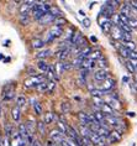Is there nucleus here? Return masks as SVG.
<instances>
[{
  "label": "nucleus",
  "instance_id": "nucleus-1",
  "mask_svg": "<svg viewBox=\"0 0 137 146\" xmlns=\"http://www.w3.org/2000/svg\"><path fill=\"white\" fill-rule=\"evenodd\" d=\"M49 9H51L49 3L36 1V4L34 5V9H32V15H34V17L36 20H40L43 15H46L47 13H49Z\"/></svg>",
  "mask_w": 137,
  "mask_h": 146
},
{
  "label": "nucleus",
  "instance_id": "nucleus-2",
  "mask_svg": "<svg viewBox=\"0 0 137 146\" xmlns=\"http://www.w3.org/2000/svg\"><path fill=\"white\" fill-rule=\"evenodd\" d=\"M45 81H46V78L43 77L42 74H36L25 81V87H27V88H34V87H37L38 84H41V83Z\"/></svg>",
  "mask_w": 137,
  "mask_h": 146
},
{
  "label": "nucleus",
  "instance_id": "nucleus-3",
  "mask_svg": "<svg viewBox=\"0 0 137 146\" xmlns=\"http://www.w3.org/2000/svg\"><path fill=\"white\" fill-rule=\"evenodd\" d=\"M55 88H56V83L52 81H45L36 87V89H37L38 92H48V93L52 92Z\"/></svg>",
  "mask_w": 137,
  "mask_h": 146
},
{
  "label": "nucleus",
  "instance_id": "nucleus-4",
  "mask_svg": "<svg viewBox=\"0 0 137 146\" xmlns=\"http://www.w3.org/2000/svg\"><path fill=\"white\" fill-rule=\"evenodd\" d=\"M115 15V6H113L109 1L104 5V8L101 9V13H100V16L106 17V19H110Z\"/></svg>",
  "mask_w": 137,
  "mask_h": 146
},
{
  "label": "nucleus",
  "instance_id": "nucleus-5",
  "mask_svg": "<svg viewBox=\"0 0 137 146\" xmlns=\"http://www.w3.org/2000/svg\"><path fill=\"white\" fill-rule=\"evenodd\" d=\"M99 25H100V27H101V30L104 32H106V34H109L111 27H113L111 19H106V17H103V16H100V19H99Z\"/></svg>",
  "mask_w": 137,
  "mask_h": 146
},
{
  "label": "nucleus",
  "instance_id": "nucleus-6",
  "mask_svg": "<svg viewBox=\"0 0 137 146\" xmlns=\"http://www.w3.org/2000/svg\"><path fill=\"white\" fill-rule=\"evenodd\" d=\"M25 144H27V142L21 137L20 133H14L11 135V139H10V146H22Z\"/></svg>",
  "mask_w": 137,
  "mask_h": 146
},
{
  "label": "nucleus",
  "instance_id": "nucleus-7",
  "mask_svg": "<svg viewBox=\"0 0 137 146\" xmlns=\"http://www.w3.org/2000/svg\"><path fill=\"white\" fill-rule=\"evenodd\" d=\"M115 87V79H113V78H107L106 81H104L101 84H100V87L98 89H100V90H103V92H110L111 89H113Z\"/></svg>",
  "mask_w": 137,
  "mask_h": 146
},
{
  "label": "nucleus",
  "instance_id": "nucleus-8",
  "mask_svg": "<svg viewBox=\"0 0 137 146\" xmlns=\"http://www.w3.org/2000/svg\"><path fill=\"white\" fill-rule=\"evenodd\" d=\"M14 97H15V89H14V87L6 86L4 88V92H3V99L5 102H9V100H11Z\"/></svg>",
  "mask_w": 137,
  "mask_h": 146
},
{
  "label": "nucleus",
  "instance_id": "nucleus-9",
  "mask_svg": "<svg viewBox=\"0 0 137 146\" xmlns=\"http://www.w3.org/2000/svg\"><path fill=\"white\" fill-rule=\"evenodd\" d=\"M49 139H51V141L58 144V142L64 141V134H62L59 130H52L49 133Z\"/></svg>",
  "mask_w": 137,
  "mask_h": 146
},
{
  "label": "nucleus",
  "instance_id": "nucleus-10",
  "mask_svg": "<svg viewBox=\"0 0 137 146\" xmlns=\"http://www.w3.org/2000/svg\"><path fill=\"white\" fill-rule=\"evenodd\" d=\"M109 78V72L106 71V69H99V71H96L94 73V79L96 82H104L106 81V79Z\"/></svg>",
  "mask_w": 137,
  "mask_h": 146
},
{
  "label": "nucleus",
  "instance_id": "nucleus-11",
  "mask_svg": "<svg viewBox=\"0 0 137 146\" xmlns=\"http://www.w3.org/2000/svg\"><path fill=\"white\" fill-rule=\"evenodd\" d=\"M110 34L113 36L114 40H121L122 38V30L116 25H113V27H111L110 30Z\"/></svg>",
  "mask_w": 137,
  "mask_h": 146
},
{
  "label": "nucleus",
  "instance_id": "nucleus-12",
  "mask_svg": "<svg viewBox=\"0 0 137 146\" xmlns=\"http://www.w3.org/2000/svg\"><path fill=\"white\" fill-rule=\"evenodd\" d=\"M107 105H109L113 110H119V109L121 108L120 102H119V99L116 97H110L109 99H107Z\"/></svg>",
  "mask_w": 137,
  "mask_h": 146
},
{
  "label": "nucleus",
  "instance_id": "nucleus-13",
  "mask_svg": "<svg viewBox=\"0 0 137 146\" xmlns=\"http://www.w3.org/2000/svg\"><path fill=\"white\" fill-rule=\"evenodd\" d=\"M96 66V62L95 61H93V60H89V58H85V60H83L82 61V66H80V68L82 69H92V68H94Z\"/></svg>",
  "mask_w": 137,
  "mask_h": 146
},
{
  "label": "nucleus",
  "instance_id": "nucleus-14",
  "mask_svg": "<svg viewBox=\"0 0 137 146\" xmlns=\"http://www.w3.org/2000/svg\"><path fill=\"white\" fill-rule=\"evenodd\" d=\"M89 140L93 142V145H98V144H100V142H104L105 141V137H101V136H99L96 133H93L92 131V134L89 135Z\"/></svg>",
  "mask_w": 137,
  "mask_h": 146
},
{
  "label": "nucleus",
  "instance_id": "nucleus-15",
  "mask_svg": "<svg viewBox=\"0 0 137 146\" xmlns=\"http://www.w3.org/2000/svg\"><path fill=\"white\" fill-rule=\"evenodd\" d=\"M69 53H70L69 48H62V50L59 48V51L56 53V56H57V58H58L59 61H64V60H67V58H68Z\"/></svg>",
  "mask_w": 137,
  "mask_h": 146
},
{
  "label": "nucleus",
  "instance_id": "nucleus-16",
  "mask_svg": "<svg viewBox=\"0 0 137 146\" xmlns=\"http://www.w3.org/2000/svg\"><path fill=\"white\" fill-rule=\"evenodd\" d=\"M48 32L56 38V37H59V36L63 35V29L61 26H57V25H55V26H52L51 29H49Z\"/></svg>",
  "mask_w": 137,
  "mask_h": 146
},
{
  "label": "nucleus",
  "instance_id": "nucleus-17",
  "mask_svg": "<svg viewBox=\"0 0 137 146\" xmlns=\"http://www.w3.org/2000/svg\"><path fill=\"white\" fill-rule=\"evenodd\" d=\"M120 140H121V134L119 133V131H111L109 137H107V141H109L110 144H115V142H117Z\"/></svg>",
  "mask_w": 137,
  "mask_h": 146
},
{
  "label": "nucleus",
  "instance_id": "nucleus-18",
  "mask_svg": "<svg viewBox=\"0 0 137 146\" xmlns=\"http://www.w3.org/2000/svg\"><path fill=\"white\" fill-rule=\"evenodd\" d=\"M47 77H48V81H58L59 77L57 76V73H56V69L53 66H49L48 67V71H47Z\"/></svg>",
  "mask_w": 137,
  "mask_h": 146
},
{
  "label": "nucleus",
  "instance_id": "nucleus-19",
  "mask_svg": "<svg viewBox=\"0 0 137 146\" xmlns=\"http://www.w3.org/2000/svg\"><path fill=\"white\" fill-rule=\"evenodd\" d=\"M56 20V17L52 15V14H49L47 13L46 15H43L41 19H40V24H42V25H46V24H49V23H52V21H55Z\"/></svg>",
  "mask_w": 137,
  "mask_h": 146
},
{
  "label": "nucleus",
  "instance_id": "nucleus-20",
  "mask_svg": "<svg viewBox=\"0 0 137 146\" xmlns=\"http://www.w3.org/2000/svg\"><path fill=\"white\" fill-rule=\"evenodd\" d=\"M31 45L36 50H40V48H43V46H45V41L41 38H32L31 41Z\"/></svg>",
  "mask_w": 137,
  "mask_h": 146
},
{
  "label": "nucleus",
  "instance_id": "nucleus-21",
  "mask_svg": "<svg viewBox=\"0 0 137 146\" xmlns=\"http://www.w3.org/2000/svg\"><path fill=\"white\" fill-rule=\"evenodd\" d=\"M100 111H101L105 116H114V110L107 104H104L103 107L100 108Z\"/></svg>",
  "mask_w": 137,
  "mask_h": 146
},
{
  "label": "nucleus",
  "instance_id": "nucleus-22",
  "mask_svg": "<svg viewBox=\"0 0 137 146\" xmlns=\"http://www.w3.org/2000/svg\"><path fill=\"white\" fill-rule=\"evenodd\" d=\"M104 121H107L110 125H113V126L120 125V119L116 118V116H105V120H104Z\"/></svg>",
  "mask_w": 137,
  "mask_h": 146
},
{
  "label": "nucleus",
  "instance_id": "nucleus-23",
  "mask_svg": "<svg viewBox=\"0 0 137 146\" xmlns=\"http://www.w3.org/2000/svg\"><path fill=\"white\" fill-rule=\"evenodd\" d=\"M11 115H13V119L15 120V121H19L20 118H21V109L17 107H14L13 110H11Z\"/></svg>",
  "mask_w": 137,
  "mask_h": 146
},
{
  "label": "nucleus",
  "instance_id": "nucleus-24",
  "mask_svg": "<svg viewBox=\"0 0 137 146\" xmlns=\"http://www.w3.org/2000/svg\"><path fill=\"white\" fill-rule=\"evenodd\" d=\"M88 58L89 60H93V61H99V60H101L103 58V54H101V52L100 51H94V52H92L88 56Z\"/></svg>",
  "mask_w": 137,
  "mask_h": 146
},
{
  "label": "nucleus",
  "instance_id": "nucleus-25",
  "mask_svg": "<svg viewBox=\"0 0 137 146\" xmlns=\"http://www.w3.org/2000/svg\"><path fill=\"white\" fill-rule=\"evenodd\" d=\"M48 67H49V64L48 63H46L43 60H40L37 62V68L40 69L41 72H47L48 71Z\"/></svg>",
  "mask_w": 137,
  "mask_h": 146
},
{
  "label": "nucleus",
  "instance_id": "nucleus-26",
  "mask_svg": "<svg viewBox=\"0 0 137 146\" xmlns=\"http://www.w3.org/2000/svg\"><path fill=\"white\" fill-rule=\"evenodd\" d=\"M51 54H52V51H51V50H48V48H46V50L40 51V52L36 54V56H37V58H40V60H42V58H46V57L51 56Z\"/></svg>",
  "mask_w": 137,
  "mask_h": 146
},
{
  "label": "nucleus",
  "instance_id": "nucleus-27",
  "mask_svg": "<svg viewBox=\"0 0 137 146\" xmlns=\"http://www.w3.org/2000/svg\"><path fill=\"white\" fill-rule=\"evenodd\" d=\"M53 120H55V114L51 111L46 113L45 114V119H43V121H45V124H51Z\"/></svg>",
  "mask_w": 137,
  "mask_h": 146
},
{
  "label": "nucleus",
  "instance_id": "nucleus-28",
  "mask_svg": "<svg viewBox=\"0 0 137 146\" xmlns=\"http://www.w3.org/2000/svg\"><path fill=\"white\" fill-rule=\"evenodd\" d=\"M80 134L83 137H89V135L92 134V130L89 129V126H83L80 125Z\"/></svg>",
  "mask_w": 137,
  "mask_h": 146
},
{
  "label": "nucleus",
  "instance_id": "nucleus-29",
  "mask_svg": "<svg viewBox=\"0 0 137 146\" xmlns=\"http://www.w3.org/2000/svg\"><path fill=\"white\" fill-rule=\"evenodd\" d=\"M122 46L125 47V48H127L128 51H135L136 50V45H135V42H132V41H127V42H122Z\"/></svg>",
  "mask_w": 137,
  "mask_h": 146
},
{
  "label": "nucleus",
  "instance_id": "nucleus-30",
  "mask_svg": "<svg viewBox=\"0 0 137 146\" xmlns=\"http://www.w3.org/2000/svg\"><path fill=\"white\" fill-rule=\"evenodd\" d=\"M49 14H52V15L55 16L56 19H57V17H61V16H62V13H61L59 9L56 8V6H51V9H49Z\"/></svg>",
  "mask_w": 137,
  "mask_h": 146
},
{
  "label": "nucleus",
  "instance_id": "nucleus-31",
  "mask_svg": "<svg viewBox=\"0 0 137 146\" xmlns=\"http://www.w3.org/2000/svg\"><path fill=\"white\" fill-rule=\"evenodd\" d=\"M93 116H94V119H95V120H96V121H98L99 124H101V123L104 121V120H105V115H104L101 111H96V113H95V114L93 115Z\"/></svg>",
  "mask_w": 137,
  "mask_h": 146
},
{
  "label": "nucleus",
  "instance_id": "nucleus-32",
  "mask_svg": "<svg viewBox=\"0 0 137 146\" xmlns=\"http://www.w3.org/2000/svg\"><path fill=\"white\" fill-rule=\"evenodd\" d=\"M119 52L122 57H130V53H131V51H128L127 48H125L124 46H120L119 47Z\"/></svg>",
  "mask_w": 137,
  "mask_h": 146
},
{
  "label": "nucleus",
  "instance_id": "nucleus-33",
  "mask_svg": "<svg viewBox=\"0 0 137 146\" xmlns=\"http://www.w3.org/2000/svg\"><path fill=\"white\" fill-rule=\"evenodd\" d=\"M26 98H25L24 96H20V97H17V99H16V104H17V107L21 108V107H24V105H26Z\"/></svg>",
  "mask_w": 137,
  "mask_h": 146
},
{
  "label": "nucleus",
  "instance_id": "nucleus-34",
  "mask_svg": "<svg viewBox=\"0 0 137 146\" xmlns=\"http://www.w3.org/2000/svg\"><path fill=\"white\" fill-rule=\"evenodd\" d=\"M57 126H58V130H59L62 134H66V133H67L68 126H67L64 123H62V121H58V124H57Z\"/></svg>",
  "mask_w": 137,
  "mask_h": 146
},
{
  "label": "nucleus",
  "instance_id": "nucleus-35",
  "mask_svg": "<svg viewBox=\"0 0 137 146\" xmlns=\"http://www.w3.org/2000/svg\"><path fill=\"white\" fill-rule=\"evenodd\" d=\"M122 42H127V41H132V36L131 34H128V32H124L122 31V38H121Z\"/></svg>",
  "mask_w": 137,
  "mask_h": 146
},
{
  "label": "nucleus",
  "instance_id": "nucleus-36",
  "mask_svg": "<svg viewBox=\"0 0 137 146\" xmlns=\"http://www.w3.org/2000/svg\"><path fill=\"white\" fill-rule=\"evenodd\" d=\"M90 93H92L93 97H100V98L105 94V92H103V90H100V89H96V88H94Z\"/></svg>",
  "mask_w": 137,
  "mask_h": 146
},
{
  "label": "nucleus",
  "instance_id": "nucleus-37",
  "mask_svg": "<svg viewBox=\"0 0 137 146\" xmlns=\"http://www.w3.org/2000/svg\"><path fill=\"white\" fill-rule=\"evenodd\" d=\"M127 26L130 29H137V19H128Z\"/></svg>",
  "mask_w": 137,
  "mask_h": 146
},
{
  "label": "nucleus",
  "instance_id": "nucleus-38",
  "mask_svg": "<svg viewBox=\"0 0 137 146\" xmlns=\"http://www.w3.org/2000/svg\"><path fill=\"white\" fill-rule=\"evenodd\" d=\"M98 66L100 67V69H106V67H107V61L105 60V58H101V60L98 61Z\"/></svg>",
  "mask_w": 137,
  "mask_h": 146
},
{
  "label": "nucleus",
  "instance_id": "nucleus-39",
  "mask_svg": "<svg viewBox=\"0 0 137 146\" xmlns=\"http://www.w3.org/2000/svg\"><path fill=\"white\" fill-rule=\"evenodd\" d=\"M20 21L24 25H27L28 21H30V15H20Z\"/></svg>",
  "mask_w": 137,
  "mask_h": 146
},
{
  "label": "nucleus",
  "instance_id": "nucleus-40",
  "mask_svg": "<svg viewBox=\"0 0 137 146\" xmlns=\"http://www.w3.org/2000/svg\"><path fill=\"white\" fill-rule=\"evenodd\" d=\"M34 107H35V111H36V114L40 115L42 113V108H41V105H40V103H35L34 104Z\"/></svg>",
  "mask_w": 137,
  "mask_h": 146
},
{
  "label": "nucleus",
  "instance_id": "nucleus-41",
  "mask_svg": "<svg viewBox=\"0 0 137 146\" xmlns=\"http://www.w3.org/2000/svg\"><path fill=\"white\" fill-rule=\"evenodd\" d=\"M90 25H92V21H90V19H88V17H84V20H83V26L89 29Z\"/></svg>",
  "mask_w": 137,
  "mask_h": 146
},
{
  "label": "nucleus",
  "instance_id": "nucleus-42",
  "mask_svg": "<svg viewBox=\"0 0 137 146\" xmlns=\"http://www.w3.org/2000/svg\"><path fill=\"white\" fill-rule=\"evenodd\" d=\"M82 61L83 60H80V58H75V60L73 61V63H72V66H73V67H80V66H82Z\"/></svg>",
  "mask_w": 137,
  "mask_h": 146
},
{
  "label": "nucleus",
  "instance_id": "nucleus-43",
  "mask_svg": "<svg viewBox=\"0 0 137 146\" xmlns=\"http://www.w3.org/2000/svg\"><path fill=\"white\" fill-rule=\"evenodd\" d=\"M62 110L64 113H68V111L70 110V104L69 103H63L62 104Z\"/></svg>",
  "mask_w": 137,
  "mask_h": 146
},
{
  "label": "nucleus",
  "instance_id": "nucleus-44",
  "mask_svg": "<svg viewBox=\"0 0 137 146\" xmlns=\"http://www.w3.org/2000/svg\"><path fill=\"white\" fill-rule=\"evenodd\" d=\"M88 73H89V69H80V78L85 79L86 76H88Z\"/></svg>",
  "mask_w": 137,
  "mask_h": 146
},
{
  "label": "nucleus",
  "instance_id": "nucleus-45",
  "mask_svg": "<svg viewBox=\"0 0 137 146\" xmlns=\"http://www.w3.org/2000/svg\"><path fill=\"white\" fill-rule=\"evenodd\" d=\"M53 40H55V37H53L49 32H47V34H46V38H45V43L46 42H51V41H53Z\"/></svg>",
  "mask_w": 137,
  "mask_h": 146
},
{
  "label": "nucleus",
  "instance_id": "nucleus-46",
  "mask_svg": "<svg viewBox=\"0 0 137 146\" xmlns=\"http://www.w3.org/2000/svg\"><path fill=\"white\" fill-rule=\"evenodd\" d=\"M127 61L130 62V64H131L132 67L135 68V71H137V60H131V58H128Z\"/></svg>",
  "mask_w": 137,
  "mask_h": 146
},
{
  "label": "nucleus",
  "instance_id": "nucleus-47",
  "mask_svg": "<svg viewBox=\"0 0 137 146\" xmlns=\"http://www.w3.org/2000/svg\"><path fill=\"white\" fill-rule=\"evenodd\" d=\"M125 66H126V68H127V69H128V71H130V72H131V73H135V72H136V71H135V68H133V67H132V66H131V64H130V62H128V61H126V63H125Z\"/></svg>",
  "mask_w": 137,
  "mask_h": 146
},
{
  "label": "nucleus",
  "instance_id": "nucleus-48",
  "mask_svg": "<svg viewBox=\"0 0 137 146\" xmlns=\"http://www.w3.org/2000/svg\"><path fill=\"white\" fill-rule=\"evenodd\" d=\"M56 24H57V26H61V27H62V25L66 24V20L62 19V17H61V19H56Z\"/></svg>",
  "mask_w": 137,
  "mask_h": 146
},
{
  "label": "nucleus",
  "instance_id": "nucleus-49",
  "mask_svg": "<svg viewBox=\"0 0 137 146\" xmlns=\"http://www.w3.org/2000/svg\"><path fill=\"white\" fill-rule=\"evenodd\" d=\"M128 58H131V60H137V52H136V51H132V52L130 53Z\"/></svg>",
  "mask_w": 137,
  "mask_h": 146
},
{
  "label": "nucleus",
  "instance_id": "nucleus-50",
  "mask_svg": "<svg viewBox=\"0 0 137 146\" xmlns=\"http://www.w3.org/2000/svg\"><path fill=\"white\" fill-rule=\"evenodd\" d=\"M47 146H61V145H58V144H56V142H53V141H48V144H47Z\"/></svg>",
  "mask_w": 137,
  "mask_h": 146
},
{
  "label": "nucleus",
  "instance_id": "nucleus-51",
  "mask_svg": "<svg viewBox=\"0 0 137 146\" xmlns=\"http://www.w3.org/2000/svg\"><path fill=\"white\" fill-rule=\"evenodd\" d=\"M61 146H70V145H69V142H68V141L64 140V141L61 142Z\"/></svg>",
  "mask_w": 137,
  "mask_h": 146
},
{
  "label": "nucleus",
  "instance_id": "nucleus-52",
  "mask_svg": "<svg viewBox=\"0 0 137 146\" xmlns=\"http://www.w3.org/2000/svg\"><path fill=\"white\" fill-rule=\"evenodd\" d=\"M38 129H40V130H41V131H42V133H43V131H45V127H43V125H42V124H41V123H40V124H38Z\"/></svg>",
  "mask_w": 137,
  "mask_h": 146
},
{
  "label": "nucleus",
  "instance_id": "nucleus-53",
  "mask_svg": "<svg viewBox=\"0 0 137 146\" xmlns=\"http://www.w3.org/2000/svg\"><path fill=\"white\" fill-rule=\"evenodd\" d=\"M130 4H131V5L133 6V8H135V9L137 10V1H132V3H130Z\"/></svg>",
  "mask_w": 137,
  "mask_h": 146
},
{
  "label": "nucleus",
  "instance_id": "nucleus-54",
  "mask_svg": "<svg viewBox=\"0 0 137 146\" xmlns=\"http://www.w3.org/2000/svg\"><path fill=\"white\" fill-rule=\"evenodd\" d=\"M31 146H40V144H38V141H32V144H31Z\"/></svg>",
  "mask_w": 137,
  "mask_h": 146
},
{
  "label": "nucleus",
  "instance_id": "nucleus-55",
  "mask_svg": "<svg viewBox=\"0 0 137 146\" xmlns=\"http://www.w3.org/2000/svg\"><path fill=\"white\" fill-rule=\"evenodd\" d=\"M128 81H130L128 77H124V78H122V82H125V83H127Z\"/></svg>",
  "mask_w": 137,
  "mask_h": 146
},
{
  "label": "nucleus",
  "instance_id": "nucleus-56",
  "mask_svg": "<svg viewBox=\"0 0 137 146\" xmlns=\"http://www.w3.org/2000/svg\"><path fill=\"white\" fill-rule=\"evenodd\" d=\"M90 40H92L93 42H96V41H98V40H96V37H94V36H92V37H90Z\"/></svg>",
  "mask_w": 137,
  "mask_h": 146
},
{
  "label": "nucleus",
  "instance_id": "nucleus-57",
  "mask_svg": "<svg viewBox=\"0 0 137 146\" xmlns=\"http://www.w3.org/2000/svg\"><path fill=\"white\" fill-rule=\"evenodd\" d=\"M94 146H106L104 142H100V144H98V145H94Z\"/></svg>",
  "mask_w": 137,
  "mask_h": 146
},
{
  "label": "nucleus",
  "instance_id": "nucleus-58",
  "mask_svg": "<svg viewBox=\"0 0 137 146\" xmlns=\"http://www.w3.org/2000/svg\"><path fill=\"white\" fill-rule=\"evenodd\" d=\"M127 114H128L130 116H135V113H132V111H130V113H127Z\"/></svg>",
  "mask_w": 137,
  "mask_h": 146
},
{
  "label": "nucleus",
  "instance_id": "nucleus-59",
  "mask_svg": "<svg viewBox=\"0 0 137 146\" xmlns=\"http://www.w3.org/2000/svg\"><path fill=\"white\" fill-rule=\"evenodd\" d=\"M4 58V56H3V53H0V60H3Z\"/></svg>",
  "mask_w": 137,
  "mask_h": 146
},
{
  "label": "nucleus",
  "instance_id": "nucleus-60",
  "mask_svg": "<svg viewBox=\"0 0 137 146\" xmlns=\"http://www.w3.org/2000/svg\"><path fill=\"white\" fill-rule=\"evenodd\" d=\"M22 146H27V144H25V145H22Z\"/></svg>",
  "mask_w": 137,
  "mask_h": 146
},
{
  "label": "nucleus",
  "instance_id": "nucleus-61",
  "mask_svg": "<svg viewBox=\"0 0 137 146\" xmlns=\"http://www.w3.org/2000/svg\"><path fill=\"white\" fill-rule=\"evenodd\" d=\"M0 113H1V108H0Z\"/></svg>",
  "mask_w": 137,
  "mask_h": 146
},
{
  "label": "nucleus",
  "instance_id": "nucleus-62",
  "mask_svg": "<svg viewBox=\"0 0 137 146\" xmlns=\"http://www.w3.org/2000/svg\"><path fill=\"white\" fill-rule=\"evenodd\" d=\"M83 146H84V145H83Z\"/></svg>",
  "mask_w": 137,
  "mask_h": 146
}]
</instances>
